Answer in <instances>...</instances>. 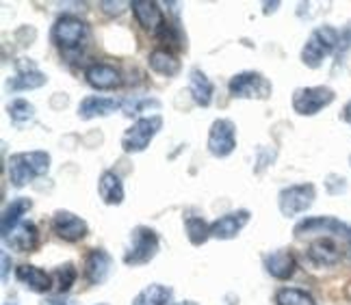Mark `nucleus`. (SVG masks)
I'll use <instances>...</instances> for the list:
<instances>
[{"label": "nucleus", "instance_id": "1", "mask_svg": "<svg viewBox=\"0 0 351 305\" xmlns=\"http://www.w3.org/2000/svg\"><path fill=\"white\" fill-rule=\"evenodd\" d=\"M50 169V154L35 150V152H22V154H11L7 171H9V182L16 189L26 187L35 178H42Z\"/></svg>", "mask_w": 351, "mask_h": 305}, {"label": "nucleus", "instance_id": "2", "mask_svg": "<svg viewBox=\"0 0 351 305\" xmlns=\"http://www.w3.org/2000/svg\"><path fill=\"white\" fill-rule=\"evenodd\" d=\"M341 44V35L332 26H319L313 31V35L308 37V42L302 48V63L310 70L321 68L323 59L339 48Z\"/></svg>", "mask_w": 351, "mask_h": 305}, {"label": "nucleus", "instance_id": "3", "mask_svg": "<svg viewBox=\"0 0 351 305\" xmlns=\"http://www.w3.org/2000/svg\"><path fill=\"white\" fill-rule=\"evenodd\" d=\"M163 128V117L160 115H147V117H139L121 137V150L126 154H139L143 152L147 145L152 143V139Z\"/></svg>", "mask_w": 351, "mask_h": 305}, {"label": "nucleus", "instance_id": "4", "mask_svg": "<svg viewBox=\"0 0 351 305\" xmlns=\"http://www.w3.org/2000/svg\"><path fill=\"white\" fill-rule=\"evenodd\" d=\"M158 254V234L152 228L139 225L130 232V245L124 254V264L126 267H141L154 260Z\"/></svg>", "mask_w": 351, "mask_h": 305}, {"label": "nucleus", "instance_id": "5", "mask_svg": "<svg viewBox=\"0 0 351 305\" xmlns=\"http://www.w3.org/2000/svg\"><path fill=\"white\" fill-rule=\"evenodd\" d=\"M228 91L237 100H269L274 87L261 72H241L230 78Z\"/></svg>", "mask_w": 351, "mask_h": 305}, {"label": "nucleus", "instance_id": "6", "mask_svg": "<svg viewBox=\"0 0 351 305\" xmlns=\"http://www.w3.org/2000/svg\"><path fill=\"white\" fill-rule=\"evenodd\" d=\"M89 39V26L76 16H61L52 26V42L61 50H78Z\"/></svg>", "mask_w": 351, "mask_h": 305}, {"label": "nucleus", "instance_id": "7", "mask_svg": "<svg viewBox=\"0 0 351 305\" xmlns=\"http://www.w3.org/2000/svg\"><path fill=\"white\" fill-rule=\"evenodd\" d=\"M336 94L330 87H302L293 94V109L297 115L313 117L334 102Z\"/></svg>", "mask_w": 351, "mask_h": 305}, {"label": "nucleus", "instance_id": "8", "mask_svg": "<svg viewBox=\"0 0 351 305\" xmlns=\"http://www.w3.org/2000/svg\"><path fill=\"white\" fill-rule=\"evenodd\" d=\"M315 197H317L315 184H293V187H287L280 191L278 206L285 217H297L313 206Z\"/></svg>", "mask_w": 351, "mask_h": 305}, {"label": "nucleus", "instance_id": "9", "mask_svg": "<svg viewBox=\"0 0 351 305\" xmlns=\"http://www.w3.org/2000/svg\"><path fill=\"white\" fill-rule=\"evenodd\" d=\"M237 148V126L230 119H215L208 130V152L215 158L230 156Z\"/></svg>", "mask_w": 351, "mask_h": 305}, {"label": "nucleus", "instance_id": "10", "mask_svg": "<svg viewBox=\"0 0 351 305\" xmlns=\"http://www.w3.org/2000/svg\"><path fill=\"white\" fill-rule=\"evenodd\" d=\"M52 230H55V234L59 238H63V241L78 243L87 236L89 225L85 219H80L70 210H57L55 217H52Z\"/></svg>", "mask_w": 351, "mask_h": 305}, {"label": "nucleus", "instance_id": "11", "mask_svg": "<svg viewBox=\"0 0 351 305\" xmlns=\"http://www.w3.org/2000/svg\"><path fill=\"white\" fill-rule=\"evenodd\" d=\"M247 223H250L247 210L228 212V215H223L215 223H210V238H217V241H230V238L239 236V232L245 228Z\"/></svg>", "mask_w": 351, "mask_h": 305}, {"label": "nucleus", "instance_id": "12", "mask_svg": "<svg viewBox=\"0 0 351 305\" xmlns=\"http://www.w3.org/2000/svg\"><path fill=\"white\" fill-rule=\"evenodd\" d=\"M113 258L104 249H93L85 260V277L91 286H100L111 277Z\"/></svg>", "mask_w": 351, "mask_h": 305}, {"label": "nucleus", "instance_id": "13", "mask_svg": "<svg viewBox=\"0 0 351 305\" xmlns=\"http://www.w3.org/2000/svg\"><path fill=\"white\" fill-rule=\"evenodd\" d=\"M3 241L9 249L20 251V254H26V251H33L39 243V232L35 228V223L31 221H22L13 228L9 234L3 236Z\"/></svg>", "mask_w": 351, "mask_h": 305}, {"label": "nucleus", "instance_id": "14", "mask_svg": "<svg viewBox=\"0 0 351 305\" xmlns=\"http://www.w3.org/2000/svg\"><path fill=\"white\" fill-rule=\"evenodd\" d=\"M349 225L334 217H308L295 225V236L306 234H347Z\"/></svg>", "mask_w": 351, "mask_h": 305}, {"label": "nucleus", "instance_id": "15", "mask_svg": "<svg viewBox=\"0 0 351 305\" xmlns=\"http://www.w3.org/2000/svg\"><path fill=\"white\" fill-rule=\"evenodd\" d=\"M130 9H132L134 18H137L141 29L152 31L154 35H156V31L160 29V26L165 24L163 11H160L158 3H152V0H132Z\"/></svg>", "mask_w": 351, "mask_h": 305}, {"label": "nucleus", "instance_id": "16", "mask_svg": "<svg viewBox=\"0 0 351 305\" xmlns=\"http://www.w3.org/2000/svg\"><path fill=\"white\" fill-rule=\"evenodd\" d=\"M16 277L24 288H29L31 293H37V295H44L50 288H55L52 275H48L39 267H33V264H22V267H18Z\"/></svg>", "mask_w": 351, "mask_h": 305}, {"label": "nucleus", "instance_id": "17", "mask_svg": "<svg viewBox=\"0 0 351 305\" xmlns=\"http://www.w3.org/2000/svg\"><path fill=\"white\" fill-rule=\"evenodd\" d=\"M124 102L115 98H102V96H87L78 104V117L80 119H93V117H106L121 109Z\"/></svg>", "mask_w": 351, "mask_h": 305}, {"label": "nucleus", "instance_id": "18", "mask_svg": "<svg viewBox=\"0 0 351 305\" xmlns=\"http://www.w3.org/2000/svg\"><path fill=\"white\" fill-rule=\"evenodd\" d=\"M85 78L87 83L93 89H102V91H109V89H117L121 85V76L119 72L113 68V65H106V63H93L85 70Z\"/></svg>", "mask_w": 351, "mask_h": 305}, {"label": "nucleus", "instance_id": "19", "mask_svg": "<svg viewBox=\"0 0 351 305\" xmlns=\"http://www.w3.org/2000/svg\"><path fill=\"white\" fill-rule=\"evenodd\" d=\"M308 260L315 267H334L341 260V249L336 247L332 238H317L315 243L308 247Z\"/></svg>", "mask_w": 351, "mask_h": 305}, {"label": "nucleus", "instance_id": "20", "mask_svg": "<svg viewBox=\"0 0 351 305\" xmlns=\"http://www.w3.org/2000/svg\"><path fill=\"white\" fill-rule=\"evenodd\" d=\"M265 269L269 275L276 277V280H289L297 269V262H295V256L291 254V251L280 249V251H274V254H269L265 258Z\"/></svg>", "mask_w": 351, "mask_h": 305}, {"label": "nucleus", "instance_id": "21", "mask_svg": "<svg viewBox=\"0 0 351 305\" xmlns=\"http://www.w3.org/2000/svg\"><path fill=\"white\" fill-rule=\"evenodd\" d=\"M98 193H100V200L109 206H119L124 202V184H121V178L115 171H104L100 176Z\"/></svg>", "mask_w": 351, "mask_h": 305}, {"label": "nucleus", "instance_id": "22", "mask_svg": "<svg viewBox=\"0 0 351 305\" xmlns=\"http://www.w3.org/2000/svg\"><path fill=\"white\" fill-rule=\"evenodd\" d=\"M189 91L195 100V104L199 106H208L213 102V94H215V85L210 83V78L202 72L199 68L191 70V81H189Z\"/></svg>", "mask_w": 351, "mask_h": 305}, {"label": "nucleus", "instance_id": "23", "mask_svg": "<svg viewBox=\"0 0 351 305\" xmlns=\"http://www.w3.org/2000/svg\"><path fill=\"white\" fill-rule=\"evenodd\" d=\"M173 293L163 284H150L132 299V305H171Z\"/></svg>", "mask_w": 351, "mask_h": 305}, {"label": "nucleus", "instance_id": "24", "mask_svg": "<svg viewBox=\"0 0 351 305\" xmlns=\"http://www.w3.org/2000/svg\"><path fill=\"white\" fill-rule=\"evenodd\" d=\"M147 65H150V70L160 74V76H176L180 72V61L176 59L169 50H152L150 57H147Z\"/></svg>", "mask_w": 351, "mask_h": 305}, {"label": "nucleus", "instance_id": "25", "mask_svg": "<svg viewBox=\"0 0 351 305\" xmlns=\"http://www.w3.org/2000/svg\"><path fill=\"white\" fill-rule=\"evenodd\" d=\"M33 208V202L29 197H18V200H13L7 210L3 212V223H0V230H3V236L9 234L13 228H16L18 223H22V215H26Z\"/></svg>", "mask_w": 351, "mask_h": 305}, {"label": "nucleus", "instance_id": "26", "mask_svg": "<svg viewBox=\"0 0 351 305\" xmlns=\"http://www.w3.org/2000/svg\"><path fill=\"white\" fill-rule=\"evenodd\" d=\"M48 83V76L42 74L39 70H31V72H18L13 78H9L7 87L11 91H31V89H39Z\"/></svg>", "mask_w": 351, "mask_h": 305}, {"label": "nucleus", "instance_id": "27", "mask_svg": "<svg viewBox=\"0 0 351 305\" xmlns=\"http://www.w3.org/2000/svg\"><path fill=\"white\" fill-rule=\"evenodd\" d=\"M184 230H186L189 241H191V245H195V247L204 245L210 238V225L202 217H186Z\"/></svg>", "mask_w": 351, "mask_h": 305}, {"label": "nucleus", "instance_id": "28", "mask_svg": "<svg viewBox=\"0 0 351 305\" xmlns=\"http://www.w3.org/2000/svg\"><path fill=\"white\" fill-rule=\"evenodd\" d=\"M76 277H78V271H76V267L74 264H63V267H59V269H55V273H52V284H55V290L59 295H63V293H67L72 286H74V282H76Z\"/></svg>", "mask_w": 351, "mask_h": 305}, {"label": "nucleus", "instance_id": "29", "mask_svg": "<svg viewBox=\"0 0 351 305\" xmlns=\"http://www.w3.org/2000/svg\"><path fill=\"white\" fill-rule=\"evenodd\" d=\"M278 305H317L315 299L310 297L306 290L300 288H282L276 293Z\"/></svg>", "mask_w": 351, "mask_h": 305}, {"label": "nucleus", "instance_id": "30", "mask_svg": "<svg viewBox=\"0 0 351 305\" xmlns=\"http://www.w3.org/2000/svg\"><path fill=\"white\" fill-rule=\"evenodd\" d=\"M9 117L16 126H24L35 119V106L29 100H13L9 104Z\"/></svg>", "mask_w": 351, "mask_h": 305}, {"label": "nucleus", "instance_id": "31", "mask_svg": "<svg viewBox=\"0 0 351 305\" xmlns=\"http://www.w3.org/2000/svg\"><path fill=\"white\" fill-rule=\"evenodd\" d=\"M156 37L163 44H169L171 48H182V37H180L178 26H171L169 22H165L163 26H160V29L156 31Z\"/></svg>", "mask_w": 351, "mask_h": 305}, {"label": "nucleus", "instance_id": "32", "mask_svg": "<svg viewBox=\"0 0 351 305\" xmlns=\"http://www.w3.org/2000/svg\"><path fill=\"white\" fill-rule=\"evenodd\" d=\"M158 102L156 100H128V102H124V106H121V109L126 111V115H137V113H141V111H145V109H158Z\"/></svg>", "mask_w": 351, "mask_h": 305}, {"label": "nucleus", "instance_id": "33", "mask_svg": "<svg viewBox=\"0 0 351 305\" xmlns=\"http://www.w3.org/2000/svg\"><path fill=\"white\" fill-rule=\"evenodd\" d=\"M326 187L332 195H341L347 191V180L341 178V176H336V174H330L328 176V182H326Z\"/></svg>", "mask_w": 351, "mask_h": 305}, {"label": "nucleus", "instance_id": "34", "mask_svg": "<svg viewBox=\"0 0 351 305\" xmlns=\"http://www.w3.org/2000/svg\"><path fill=\"white\" fill-rule=\"evenodd\" d=\"M100 7L104 9V13H109V16H119V13L124 11V7H130V3L126 5V3H119V0L117 3H106L104 0V3H100Z\"/></svg>", "mask_w": 351, "mask_h": 305}, {"label": "nucleus", "instance_id": "35", "mask_svg": "<svg viewBox=\"0 0 351 305\" xmlns=\"http://www.w3.org/2000/svg\"><path fill=\"white\" fill-rule=\"evenodd\" d=\"M39 305H74L70 299H65L63 295H57V297H46Z\"/></svg>", "mask_w": 351, "mask_h": 305}, {"label": "nucleus", "instance_id": "36", "mask_svg": "<svg viewBox=\"0 0 351 305\" xmlns=\"http://www.w3.org/2000/svg\"><path fill=\"white\" fill-rule=\"evenodd\" d=\"M341 119H343V122H347V124H351V100L345 104V109L341 113Z\"/></svg>", "mask_w": 351, "mask_h": 305}, {"label": "nucleus", "instance_id": "37", "mask_svg": "<svg viewBox=\"0 0 351 305\" xmlns=\"http://www.w3.org/2000/svg\"><path fill=\"white\" fill-rule=\"evenodd\" d=\"M7 273H9V256L3 254V282H7Z\"/></svg>", "mask_w": 351, "mask_h": 305}, {"label": "nucleus", "instance_id": "38", "mask_svg": "<svg viewBox=\"0 0 351 305\" xmlns=\"http://www.w3.org/2000/svg\"><path fill=\"white\" fill-rule=\"evenodd\" d=\"M280 7V3H271V5H269V3H265V16H269V13H274L276 9Z\"/></svg>", "mask_w": 351, "mask_h": 305}, {"label": "nucleus", "instance_id": "39", "mask_svg": "<svg viewBox=\"0 0 351 305\" xmlns=\"http://www.w3.org/2000/svg\"><path fill=\"white\" fill-rule=\"evenodd\" d=\"M349 258H351V245H349Z\"/></svg>", "mask_w": 351, "mask_h": 305}, {"label": "nucleus", "instance_id": "40", "mask_svg": "<svg viewBox=\"0 0 351 305\" xmlns=\"http://www.w3.org/2000/svg\"><path fill=\"white\" fill-rule=\"evenodd\" d=\"M186 305H193V303H186Z\"/></svg>", "mask_w": 351, "mask_h": 305}, {"label": "nucleus", "instance_id": "41", "mask_svg": "<svg viewBox=\"0 0 351 305\" xmlns=\"http://www.w3.org/2000/svg\"><path fill=\"white\" fill-rule=\"evenodd\" d=\"M100 305H106V303H100Z\"/></svg>", "mask_w": 351, "mask_h": 305}]
</instances>
